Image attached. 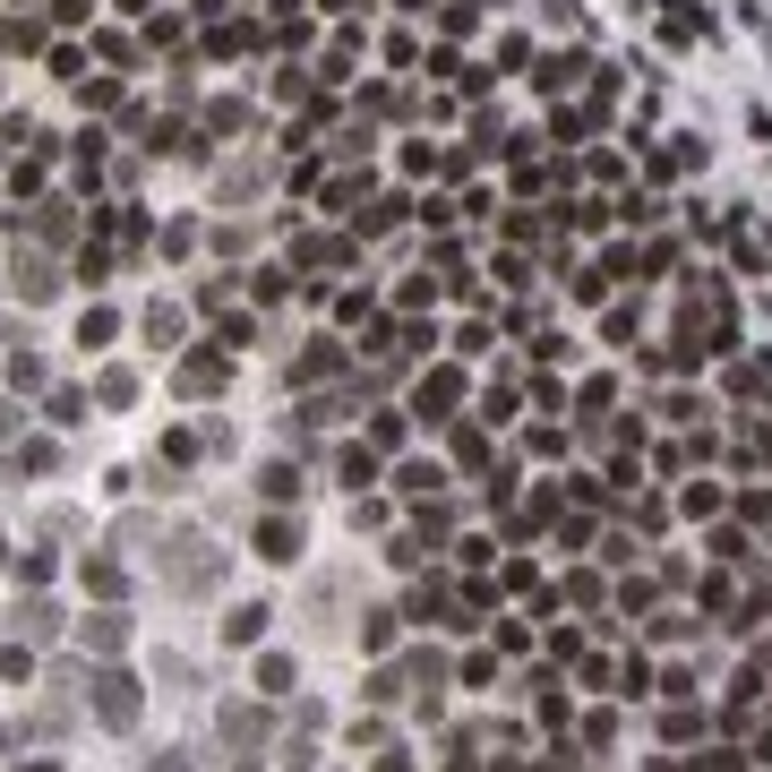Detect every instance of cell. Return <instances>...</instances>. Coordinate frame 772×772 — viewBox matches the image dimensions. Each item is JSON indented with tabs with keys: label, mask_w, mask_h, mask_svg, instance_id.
I'll use <instances>...</instances> for the list:
<instances>
[{
	"label": "cell",
	"mask_w": 772,
	"mask_h": 772,
	"mask_svg": "<svg viewBox=\"0 0 772 772\" xmlns=\"http://www.w3.org/2000/svg\"><path fill=\"white\" fill-rule=\"evenodd\" d=\"M155 558H163V583H172V592H215V576H224V549L206 541V532H172Z\"/></svg>",
	"instance_id": "6da1fadb"
},
{
	"label": "cell",
	"mask_w": 772,
	"mask_h": 772,
	"mask_svg": "<svg viewBox=\"0 0 772 772\" xmlns=\"http://www.w3.org/2000/svg\"><path fill=\"white\" fill-rule=\"evenodd\" d=\"M87 687H95V721L103 730H129V721H138V678L129 670H95Z\"/></svg>",
	"instance_id": "7a4b0ae2"
},
{
	"label": "cell",
	"mask_w": 772,
	"mask_h": 772,
	"mask_svg": "<svg viewBox=\"0 0 772 772\" xmlns=\"http://www.w3.org/2000/svg\"><path fill=\"white\" fill-rule=\"evenodd\" d=\"M292 549H301V532H292L284 515H266V524H257V558H275V567H292Z\"/></svg>",
	"instance_id": "3957f363"
},
{
	"label": "cell",
	"mask_w": 772,
	"mask_h": 772,
	"mask_svg": "<svg viewBox=\"0 0 772 772\" xmlns=\"http://www.w3.org/2000/svg\"><path fill=\"white\" fill-rule=\"evenodd\" d=\"M224 739L232 746H257V739H266V712H257V704H224Z\"/></svg>",
	"instance_id": "277c9868"
},
{
	"label": "cell",
	"mask_w": 772,
	"mask_h": 772,
	"mask_svg": "<svg viewBox=\"0 0 772 772\" xmlns=\"http://www.w3.org/2000/svg\"><path fill=\"white\" fill-rule=\"evenodd\" d=\"M87 643H95V652H121V643H129V618H121V610H95V618H87Z\"/></svg>",
	"instance_id": "5b68a950"
},
{
	"label": "cell",
	"mask_w": 772,
	"mask_h": 772,
	"mask_svg": "<svg viewBox=\"0 0 772 772\" xmlns=\"http://www.w3.org/2000/svg\"><path fill=\"white\" fill-rule=\"evenodd\" d=\"M18 636L52 643V636H61V610H52V601H27V610H18Z\"/></svg>",
	"instance_id": "8992f818"
},
{
	"label": "cell",
	"mask_w": 772,
	"mask_h": 772,
	"mask_svg": "<svg viewBox=\"0 0 772 772\" xmlns=\"http://www.w3.org/2000/svg\"><path fill=\"white\" fill-rule=\"evenodd\" d=\"M181 386H190V395H215V386H224V360H215V353H197L190 369H181Z\"/></svg>",
	"instance_id": "52a82bcc"
},
{
	"label": "cell",
	"mask_w": 772,
	"mask_h": 772,
	"mask_svg": "<svg viewBox=\"0 0 772 772\" xmlns=\"http://www.w3.org/2000/svg\"><path fill=\"white\" fill-rule=\"evenodd\" d=\"M87 592L112 601V592H121V558H87Z\"/></svg>",
	"instance_id": "ba28073f"
},
{
	"label": "cell",
	"mask_w": 772,
	"mask_h": 772,
	"mask_svg": "<svg viewBox=\"0 0 772 772\" xmlns=\"http://www.w3.org/2000/svg\"><path fill=\"white\" fill-rule=\"evenodd\" d=\"M257 687H266V695H292V661H284V652H266V661H257Z\"/></svg>",
	"instance_id": "9c48e42d"
},
{
	"label": "cell",
	"mask_w": 772,
	"mask_h": 772,
	"mask_svg": "<svg viewBox=\"0 0 772 772\" xmlns=\"http://www.w3.org/2000/svg\"><path fill=\"white\" fill-rule=\"evenodd\" d=\"M257 627H266V610H232V618H224V636H232V643H250Z\"/></svg>",
	"instance_id": "30bf717a"
},
{
	"label": "cell",
	"mask_w": 772,
	"mask_h": 772,
	"mask_svg": "<svg viewBox=\"0 0 772 772\" xmlns=\"http://www.w3.org/2000/svg\"><path fill=\"white\" fill-rule=\"evenodd\" d=\"M146 772H190V755H172V746H163V755H146Z\"/></svg>",
	"instance_id": "8fae6325"
},
{
	"label": "cell",
	"mask_w": 772,
	"mask_h": 772,
	"mask_svg": "<svg viewBox=\"0 0 772 772\" xmlns=\"http://www.w3.org/2000/svg\"><path fill=\"white\" fill-rule=\"evenodd\" d=\"M18 772H61V764H52V755H34V764H18Z\"/></svg>",
	"instance_id": "7c38bea8"
}]
</instances>
